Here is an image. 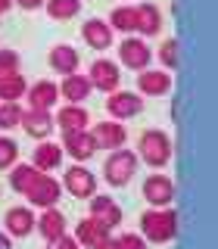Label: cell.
Returning a JSON list of instances; mask_svg holds the SVG:
<instances>
[{"instance_id": "ac0fdd59", "label": "cell", "mask_w": 218, "mask_h": 249, "mask_svg": "<svg viewBox=\"0 0 218 249\" xmlns=\"http://www.w3.org/2000/svg\"><path fill=\"white\" fill-rule=\"evenodd\" d=\"M47 62H50V69L56 75H72V72H78V66H81V56H78L75 47L56 44L50 53H47Z\"/></svg>"}, {"instance_id": "484cf974", "label": "cell", "mask_w": 218, "mask_h": 249, "mask_svg": "<svg viewBox=\"0 0 218 249\" xmlns=\"http://www.w3.org/2000/svg\"><path fill=\"white\" fill-rule=\"evenodd\" d=\"M44 10L50 19L66 22V19H75L81 13V0H44Z\"/></svg>"}, {"instance_id": "ffe728a7", "label": "cell", "mask_w": 218, "mask_h": 249, "mask_svg": "<svg viewBox=\"0 0 218 249\" xmlns=\"http://www.w3.org/2000/svg\"><path fill=\"white\" fill-rule=\"evenodd\" d=\"M134 19H137V28L144 37H156L162 31V13L156 3H137L134 6Z\"/></svg>"}, {"instance_id": "d4e9b609", "label": "cell", "mask_w": 218, "mask_h": 249, "mask_svg": "<svg viewBox=\"0 0 218 249\" xmlns=\"http://www.w3.org/2000/svg\"><path fill=\"white\" fill-rule=\"evenodd\" d=\"M25 88H28V81L19 72L0 75V103H6V100H22L25 97Z\"/></svg>"}, {"instance_id": "2e32d148", "label": "cell", "mask_w": 218, "mask_h": 249, "mask_svg": "<svg viewBox=\"0 0 218 249\" xmlns=\"http://www.w3.org/2000/svg\"><path fill=\"white\" fill-rule=\"evenodd\" d=\"M91 218H97L106 231H115L122 224V209H119V202H115V199L93 193V196H91Z\"/></svg>"}, {"instance_id": "ba28073f", "label": "cell", "mask_w": 218, "mask_h": 249, "mask_svg": "<svg viewBox=\"0 0 218 249\" xmlns=\"http://www.w3.org/2000/svg\"><path fill=\"white\" fill-rule=\"evenodd\" d=\"M119 62L125 69H131V72H144V69H150V62H153L150 44L140 41V37H125L122 47H119Z\"/></svg>"}, {"instance_id": "5b68a950", "label": "cell", "mask_w": 218, "mask_h": 249, "mask_svg": "<svg viewBox=\"0 0 218 249\" xmlns=\"http://www.w3.org/2000/svg\"><path fill=\"white\" fill-rule=\"evenodd\" d=\"M106 112L115 122L134 119V115L144 112V97L134 90H112V93H106Z\"/></svg>"}, {"instance_id": "f546056e", "label": "cell", "mask_w": 218, "mask_h": 249, "mask_svg": "<svg viewBox=\"0 0 218 249\" xmlns=\"http://www.w3.org/2000/svg\"><path fill=\"white\" fill-rule=\"evenodd\" d=\"M16 162H19V143H16L13 137H0V171L13 168Z\"/></svg>"}, {"instance_id": "e0dca14e", "label": "cell", "mask_w": 218, "mask_h": 249, "mask_svg": "<svg viewBox=\"0 0 218 249\" xmlns=\"http://www.w3.org/2000/svg\"><path fill=\"white\" fill-rule=\"evenodd\" d=\"M91 81H88V75H62V81H59V97L66 100V103H84V100H91Z\"/></svg>"}, {"instance_id": "9c48e42d", "label": "cell", "mask_w": 218, "mask_h": 249, "mask_svg": "<svg viewBox=\"0 0 218 249\" xmlns=\"http://www.w3.org/2000/svg\"><path fill=\"white\" fill-rule=\"evenodd\" d=\"M19 128L25 131L31 140H47L53 134V128H56V124H53V109H35V106L22 109Z\"/></svg>"}, {"instance_id": "d6986e66", "label": "cell", "mask_w": 218, "mask_h": 249, "mask_svg": "<svg viewBox=\"0 0 218 249\" xmlns=\"http://www.w3.org/2000/svg\"><path fill=\"white\" fill-rule=\"evenodd\" d=\"M81 37L91 50H109V47H112V28H109V22H103V19H88L81 25Z\"/></svg>"}, {"instance_id": "4316f807", "label": "cell", "mask_w": 218, "mask_h": 249, "mask_svg": "<svg viewBox=\"0 0 218 249\" xmlns=\"http://www.w3.org/2000/svg\"><path fill=\"white\" fill-rule=\"evenodd\" d=\"M109 28H112V31H125V35H131V31L137 28L134 6H115V10L109 13Z\"/></svg>"}, {"instance_id": "30bf717a", "label": "cell", "mask_w": 218, "mask_h": 249, "mask_svg": "<svg viewBox=\"0 0 218 249\" xmlns=\"http://www.w3.org/2000/svg\"><path fill=\"white\" fill-rule=\"evenodd\" d=\"M97 140H93L91 128H81V131H69V134H62V153H69L75 162H88L97 156Z\"/></svg>"}, {"instance_id": "7402d4cb", "label": "cell", "mask_w": 218, "mask_h": 249, "mask_svg": "<svg viewBox=\"0 0 218 249\" xmlns=\"http://www.w3.org/2000/svg\"><path fill=\"white\" fill-rule=\"evenodd\" d=\"M35 228H37V233H41L44 240H56V237H62V233L69 231V221L56 206H50V209H44V215L35 221Z\"/></svg>"}, {"instance_id": "6da1fadb", "label": "cell", "mask_w": 218, "mask_h": 249, "mask_svg": "<svg viewBox=\"0 0 218 249\" xmlns=\"http://www.w3.org/2000/svg\"><path fill=\"white\" fill-rule=\"evenodd\" d=\"M140 237L146 243H168V240L178 237V215L171 209H146L140 215Z\"/></svg>"}, {"instance_id": "4fadbf2b", "label": "cell", "mask_w": 218, "mask_h": 249, "mask_svg": "<svg viewBox=\"0 0 218 249\" xmlns=\"http://www.w3.org/2000/svg\"><path fill=\"white\" fill-rule=\"evenodd\" d=\"M53 124L62 131V134H69V131H81L91 124V112L84 103H66L59 106V112L53 115Z\"/></svg>"}, {"instance_id": "8992f818", "label": "cell", "mask_w": 218, "mask_h": 249, "mask_svg": "<svg viewBox=\"0 0 218 249\" xmlns=\"http://www.w3.org/2000/svg\"><path fill=\"white\" fill-rule=\"evenodd\" d=\"M62 190H69L75 199H91L93 193H97V175H93V171L84 165V162H78V165L66 168Z\"/></svg>"}, {"instance_id": "cb8c5ba5", "label": "cell", "mask_w": 218, "mask_h": 249, "mask_svg": "<svg viewBox=\"0 0 218 249\" xmlns=\"http://www.w3.org/2000/svg\"><path fill=\"white\" fill-rule=\"evenodd\" d=\"M106 237H109V231L97 221V218H91V215L81 218V221L75 224V240H78V246H84V249H93L97 243H103Z\"/></svg>"}, {"instance_id": "1f68e13d", "label": "cell", "mask_w": 218, "mask_h": 249, "mask_svg": "<svg viewBox=\"0 0 218 249\" xmlns=\"http://www.w3.org/2000/svg\"><path fill=\"white\" fill-rule=\"evenodd\" d=\"M19 66H22V56L16 50H0V75L19 72Z\"/></svg>"}, {"instance_id": "52a82bcc", "label": "cell", "mask_w": 218, "mask_h": 249, "mask_svg": "<svg viewBox=\"0 0 218 249\" xmlns=\"http://www.w3.org/2000/svg\"><path fill=\"white\" fill-rule=\"evenodd\" d=\"M88 81L93 90H103V93H112L119 90L122 84V66L112 59H93L91 69H88Z\"/></svg>"}, {"instance_id": "44dd1931", "label": "cell", "mask_w": 218, "mask_h": 249, "mask_svg": "<svg viewBox=\"0 0 218 249\" xmlns=\"http://www.w3.org/2000/svg\"><path fill=\"white\" fill-rule=\"evenodd\" d=\"M3 224H6V233L10 237H28L35 231V212L25 206H13L10 212L3 215Z\"/></svg>"}, {"instance_id": "8d00e7d4", "label": "cell", "mask_w": 218, "mask_h": 249, "mask_svg": "<svg viewBox=\"0 0 218 249\" xmlns=\"http://www.w3.org/2000/svg\"><path fill=\"white\" fill-rule=\"evenodd\" d=\"M10 10H13V0H0V16L10 13Z\"/></svg>"}, {"instance_id": "8fae6325", "label": "cell", "mask_w": 218, "mask_h": 249, "mask_svg": "<svg viewBox=\"0 0 218 249\" xmlns=\"http://www.w3.org/2000/svg\"><path fill=\"white\" fill-rule=\"evenodd\" d=\"M140 193H144V199L150 202L153 209H165L171 206V199H175V181H171L168 175H150L140 187Z\"/></svg>"}, {"instance_id": "603a6c76", "label": "cell", "mask_w": 218, "mask_h": 249, "mask_svg": "<svg viewBox=\"0 0 218 249\" xmlns=\"http://www.w3.org/2000/svg\"><path fill=\"white\" fill-rule=\"evenodd\" d=\"M62 146L53 143V140H41V143L35 146V159H31V165L37 171H56L62 165Z\"/></svg>"}, {"instance_id": "836d02e7", "label": "cell", "mask_w": 218, "mask_h": 249, "mask_svg": "<svg viewBox=\"0 0 218 249\" xmlns=\"http://www.w3.org/2000/svg\"><path fill=\"white\" fill-rule=\"evenodd\" d=\"M47 249H81V246H78L75 237L62 233V237H56V240H47Z\"/></svg>"}, {"instance_id": "e575fe53", "label": "cell", "mask_w": 218, "mask_h": 249, "mask_svg": "<svg viewBox=\"0 0 218 249\" xmlns=\"http://www.w3.org/2000/svg\"><path fill=\"white\" fill-rule=\"evenodd\" d=\"M13 6H22V10L35 13V10H41V6H44V0H13Z\"/></svg>"}, {"instance_id": "7a4b0ae2", "label": "cell", "mask_w": 218, "mask_h": 249, "mask_svg": "<svg viewBox=\"0 0 218 249\" xmlns=\"http://www.w3.org/2000/svg\"><path fill=\"white\" fill-rule=\"evenodd\" d=\"M137 159L150 168H165L171 162V137L159 128H150L137 137Z\"/></svg>"}, {"instance_id": "3957f363", "label": "cell", "mask_w": 218, "mask_h": 249, "mask_svg": "<svg viewBox=\"0 0 218 249\" xmlns=\"http://www.w3.org/2000/svg\"><path fill=\"white\" fill-rule=\"evenodd\" d=\"M137 165H140L137 153L119 146V150H112V153L106 156V162H103V181L109 187H125V184H131Z\"/></svg>"}, {"instance_id": "d6a6232c", "label": "cell", "mask_w": 218, "mask_h": 249, "mask_svg": "<svg viewBox=\"0 0 218 249\" xmlns=\"http://www.w3.org/2000/svg\"><path fill=\"white\" fill-rule=\"evenodd\" d=\"M115 243L119 249H146V240L140 233H122V237H115Z\"/></svg>"}, {"instance_id": "4dcf8cb0", "label": "cell", "mask_w": 218, "mask_h": 249, "mask_svg": "<svg viewBox=\"0 0 218 249\" xmlns=\"http://www.w3.org/2000/svg\"><path fill=\"white\" fill-rule=\"evenodd\" d=\"M159 66L165 69V72H171V69H178V41H162L159 44Z\"/></svg>"}, {"instance_id": "74e56055", "label": "cell", "mask_w": 218, "mask_h": 249, "mask_svg": "<svg viewBox=\"0 0 218 249\" xmlns=\"http://www.w3.org/2000/svg\"><path fill=\"white\" fill-rule=\"evenodd\" d=\"M0 249H10V233H0Z\"/></svg>"}, {"instance_id": "f1b7e54d", "label": "cell", "mask_w": 218, "mask_h": 249, "mask_svg": "<svg viewBox=\"0 0 218 249\" xmlns=\"http://www.w3.org/2000/svg\"><path fill=\"white\" fill-rule=\"evenodd\" d=\"M19 122H22V106H19V100H6V103H0V131L19 128Z\"/></svg>"}, {"instance_id": "d590c367", "label": "cell", "mask_w": 218, "mask_h": 249, "mask_svg": "<svg viewBox=\"0 0 218 249\" xmlns=\"http://www.w3.org/2000/svg\"><path fill=\"white\" fill-rule=\"evenodd\" d=\"M93 249H119V243H115V237H106L103 243H97Z\"/></svg>"}, {"instance_id": "5bb4252c", "label": "cell", "mask_w": 218, "mask_h": 249, "mask_svg": "<svg viewBox=\"0 0 218 249\" xmlns=\"http://www.w3.org/2000/svg\"><path fill=\"white\" fill-rule=\"evenodd\" d=\"M171 90V75L165 69H144L137 75V93L140 97H162Z\"/></svg>"}, {"instance_id": "7c38bea8", "label": "cell", "mask_w": 218, "mask_h": 249, "mask_svg": "<svg viewBox=\"0 0 218 249\" xmlns=\"http://www.w3.org/2000/svg\"><path fill=\"white\" fill-rule=\"evenodd\" d=\"M91 134H93V140H97L100 150H119V146L128 143V131H125V124L115 122V119H106V122L93 124Z\"/></svg>"}, {"instance_id": "83f0119b", "label": "cell", "mask_w": 218, "mask_h": 249, "mask_svg": "<svg viewBox=\"0 0 218 249\" xmlns=\"http://www.w3.org/2000/svg\"><path fill=\"white\" fill-rule=\"evenodd\" d=\"M37 178V168L35 165H19V162H16V165L10 168V187L16 193H25L28 190V184L35 181Z\"/></svg>"}, {"instance_id": "9a60e30c", "label": "cell", "mask_w": 218, "mask_h": 249, "mask_svg": "<svg viewBox=\"0 0 218 249\" xmlns=\"http://www.w3.org/2000/svg\"><path fill=\"white\" fill-rule=\"evenodd\" d=\"M25 100H28V106H35V109H53V106H59V84L41 78V81H35V84L25 88Z\"/></svg>"}, {"instance_id": "277c9868", "label": "cell", "mask_w": 218, "mask_h": 249, "mask_svg": "<svg viewBox=\"0 0 218 249\" xmlns=\"http://www.w3.org/2000/svg\"><path fill=\"white\" fill-rule=\"evenodd\" d=\"M31 206H37V209H50V206H56L59 196H62V187L59 181L53 175H44V171H37V178L28 184V190L22 193Z\"/></svg>"}]
</instances>
